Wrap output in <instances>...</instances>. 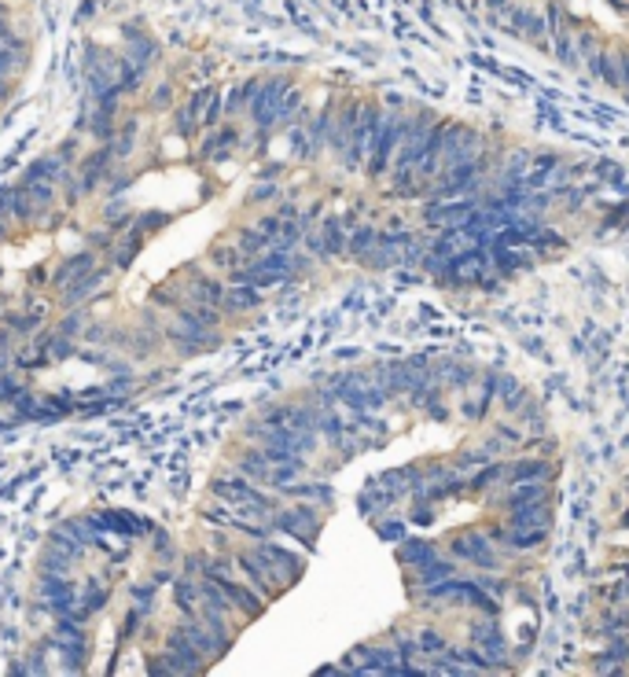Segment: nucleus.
Here are the masks:
<instances>
[{"instance_id": "1", "label": "nucleus", "mask_w": 629, "mask_h": 677, "mask_svg": "<svg viewBox=\"0 0 629 677\" xmlns=\"http://www.w3.org/2000/svg\"><path fill=\"white\" fill-rule=\"evenodd\" d=\"M214 497H221L232 508H251V512H276V501L261 494L247 476L236 479H214Z\"/></svg>"}, {"instance_id": "2", "label": "nucleus", "mask_w": 629, "mask_h": 677, "mask_svg": "<svg viewBox=\"0 0 629 677\" xmlns=\"http://www.w3.org/2000/svg\"><path fill=\"white\" fill-rule=\"evenodd\" d=\"M251 553L272 571V578H276V585L284 589V585H291L299 574H302V556H295V553H288L284 545H272L269 537H261L258 545H251Z\"/></svg>"}, {"instance_id": "3", "label": "nucleus", "mask_w": 629, "mask_h": 677, "mask_svg": "<svg viewBox=\"0 0 629 677\" xmlns=\"http://www.w3.org/2000/svg\"><path fill=\"white\" fill-rule=\"evenodd\" d=\"M272 526L284 530V534H291V537H299L302 545H313L317 534H320V515H317L310 505H299V508L272 512Z\"/></svg>"}, {"instance_id": "4", "label": "nucleus", "mask_w": 629, "mask_h": 677, "mask_svg": "<svg viewBox=\"0 0 629 677\" xmlns=\"http://www.w3.org/2000/svg\"><path fill=\"white\" fill-rule=\"evenodd\" d=\"M41 603L52 615H70L78 607V589L66 582V574H44L41 578Z\"/></svg>"}, {"instance_id": "5", "label": "nucleus", "mask_w": 629, "mask_h": 677, "mask_svg": "<svg viewBox=\"0 0 629 677\" xmlns=\"http://www.w3.org/2000/svg\"><path fill=\"white\" fill-rule=\"evenodd\" d=\"M401 132H405V122L401 118H383L372 132V173H379L394 152V144L401 141Z\"/></svg>"}, {"instance_id": "6", "label": "nucleus", "mask_w": 629, "mask_h": 677, "mask_svg": "<svg viewBox=\"0 0 629 677\" xmlns=\"http://www.w3.org/2000/svg\"><path fill=\"white\" fill-rule=\"evenodd\" d=\"M166 652H173V655H177V662H181V670H184V673H202V670H206V662H210V659H206V655H202V652H199V648L188 641V633H184L181 626L166 633Z\"/></svg>"}, {"instance_id": "7", "label": "nucleus", "mask_w": 629, "mask_h": 677, "mask_svg": "<svg viewBox=\"0 0 629 677\" xmlns=\"http://www.w3.org/2000/svg\"><path fill=\"white\" fill-rule=\"evenodd\" d=\"M96 269V254L93 250H78V254H70L55 273H52V288H66V284H74L78 277H85V273H93Z\"/></svg>"}, {"instance_id": "8", "label": "nucleus", "mask_w": 629, "mask_h": 677, "mask_svg": "<svg viewBox=\"0 0 629 677\" xmlns=\"http://www.w3.org/2000/svg\"><path fill=\"white\" fill-rule=\"evenodd\" d=\"M103 280H107V269H93V273H85V277H78L74 284L63 288V302H66V306H78V302L93 299V295L103 288Z\"/></svg>"}, {"instance_id": "9", "label": "nucleus", "mask_w": 629, "mask_h": 677, "mask_svg": "<svg viewBox=\"0 0 629 677\" xmlns=\"http://www.w3.org/2000/svg\"><path fill=\"white\" fill-rule=\"evenodd\" d=\"M114 159V152H111V144H103L96 155H89L85 162H82V181H78V195H89L96 184H100V177L107 173V162Z\"/></svg>"}, {"instance_id": "10", "label": "nucleus", "mask_w": 629, "mask_h": 677, "mask_svg": "<svg viewBox=\"0 0 629 677\" xmlns=\"http://www.w3.org/2000/svg\"><path fill=\"white\" fill-rule=\"evenodd\" d=\"M184 295L188 302H202V306H221L225 299V288L214 280V277H192L184 280Z\"/></svg>"}, {"instance_id": "11", "label": "nucleus", "mask_w": 629, "mask_h": 677, "mask_svg": "<svg viewBox=\"0 0 629 677\" xmlns=\"http://www.w3.org/2000/svg\"><path fill=\"white\" fill-rule=\"evenodd\" d=\"M173 600H177V612L184 619H199V578H177L173 582Z\"/></svg>"}, {"instance_id": "12", "label": "nucleus", "mask_w": 629, "mask_h": 677, "mask_svg": "<svg viewBox=\"0 0 629 677\" xmlns=\"http://www.w3.org/2000/svg\"><path fill=\"white\" fill-rule=\"evenodd\" d=\"M589 71L604 82V85H611V89H622V82H618V63H614V52H604V48H596L589 59Z\"/></svg>"}, {"instance_id": "13", "label": "nucleus", "mask_w": 629, "mask_h": 677, "mask_svg": "<svg viewBox=\"0 0 629 677\" xmlns=\"http://www.w3.org/2000/svg\"><path fill=\"white\" fill-rule=\"evenodd\" d=\"M236 471H240V476H247L251 483H269L272 464H269V456H265L261 449H251V453H243V456L236 460Z\"/></svg>"}, {"instance_id": "14", "label": "nucleus", "mask_w": 629, "mask_h": 677, "mask_svg": "<svg viewBox=\"0 0 629 677\" xmlns=\"http://www.w3.org/2000/svg\"><path fill=\"white\" fill-rule=\"evenodd\" d=\"M261 302V295H258V288L254 284H232L229 291H225V299H221V309H254Z\"/></svg>"}, {"instance_id": "15", "label": "nucleus", "mask_w": 629, "mask_h": 677, "mask_svg": "<svg viewBox=\"0 0 629 677\" xmlns=\"http://www.w3.org/2000/svg\"><path fill=\"white\" fill-rule=\"evenodd\" d=\"M398 556H401L405 567H424V564H431L438 553H435V545H428V541H401Z\"/></svg>"}, {"instance_id": "16", "label": "nucleus", "mask_w": 629, "mask_h": 677, "mask_svg": "<svg viewBox=\"0 0 629 677\" xmlns=\"http://www.w3.org/2000/svg\"><path fill=\"white\" fill-rule=\"evenodd\" d=\"M140 243H144V232L129 229V240H125V243H118V247L111 250V265H114V269H129V265H133V258H136V250H140Z\"/></svg>"}, {"instance_id": "17", "label": "nucleus", "mask_w": 629, "mask_h": 677, "mask_svg": "<svg viewBox=\"0 0 629 677\" xmlns=\"http://www.w3.org/2000/svg\"><path fill=\"white\" fill-rule=\"evenodd\" d=\"M5 202H8V211H12V218H15V221H23V225H26V221L34 218V211H37V207H34V199H30V191H26V188H15V191H8V195H5Z\"/></svg>"}, {"instance_id": "18", "label": "nucleus", "mask_w": 629, "mask_h": 677, "mask_svg": "<svg viewBox=\"0 0 629 677\" xmlns=\"http://www.w3.org/2000/svg\"><path fill=\"white\" fill-rule=\"evenodd\" d=\"M63 173V159L55 155V159H41V162H34L26 173H23V184H37V181H55Z\"/></svg>"}, {"instance_id": "19", "label": "nucleus", "mask_w": 629, "mask_h": 677, "mask_svg": "<svg viewBox=\"0 0 629 677\" xmlns=\"http://www.w3.org/2000/svg\"><path fill=\"white\" fill-rule=\"evenodd\" d=\"M136 122H125L122 129H118V141H111V152H114V159H129L133 155V148H136Z\"/></svg>"}, {"instance_id": "20", "label": "nucleus", "mask_w": 629, "mask_h": 677, "mask_svg": "<svg viewBox=\"0 0 629 677\" xmlns=\"http://www.w3.org/2000/svg\"><path fill=\"white\" fill-rule=\"evenodd\" d=\"M107 596H111V593H107V589H103L100 582H89V585H85V593L78 596V603L85 607V612H89V615H96V612H103V603H107Z\"/></svg>"}, {"instance_id": "21", "label": "nucleus", "mask_w": 629, "mask_h": 677, "mask_svg": "<svg viewBox=\"0 0 629 677\" xmlns=\"http://www.w3.org/2000/svg\"><path fill=\"white\" fill-rule=\"evenodd\" d=\"M23 188L30 191V199H34L37 211H48L52 202H55V181H37V184H23Z\"/></svg>"}, {"instance_id": "22", "label": "nucleus", "mask_w": 629, "mask_h": 677, "mask_svg": "<svg viewBox=\"0 0 629 677\" xmlns=\"http://www.w3.org/2000/svg\"><path fill=\"white\" fill-rule=\"evenodd\" d=\"M541 494H545L541 483H519V490H512L505 505H508V508H523V505H530V501H541Z\"/></svg>"}, {"instance_id": "23", "label": "nucleus", "mask_w": 629, "mask_h": 677, "mask_svg": "<svg viewBox=\"0 0 629 677\" xmlns=\"http://www.w3.org/2000/svg\"><path fill=\"white\" fill-rule=\"evenodd\" d=\"M129 59H133L136 66H144V71H148V66L159 59V48H155L152 41H144V37H136L133 48H129Z\"/></svg>"}, {"instance_id": "24", "label": "nucleus", "mask_w": 629, "mask_h": 677, "mask_svg": "<svg viewBox=\"0 0 629 677\" xmlns=\"http://www.w3.org/2000/svg\"><path fill=\"white\" fill-rule=\"evenodd\" d=\"M339 250H342V225H339V221H324L320 254H339Z\"/></svg>"}, {"instance_id": "25", "label": "nucleus", "mask_w": 629, "mask_h": 677, "mask_svg": "<svg viewBox=\"0 0 629 677\" xmlns=\"http://www.w3.org/2000/svg\"><path fill=\"white\" fill-rule=\"evenodd\" d=\"M508 471H512V483L545 479V464H541V460H523V464H516V467H508Z\"/></svg>"}, {"instance_id": "26", "label": "nucleus", "mask_w": 629, "mask_h": 677, "mask_svg": "<svg viewBox=\"0 0 629 677\" xmlns=\"http://www.w3.org/2000/svg\"><path fill=\"white\" fill-rule=\"evenodd\" d=\"M166 221H170V218H166L162 211H148V214H140V218L133 221V229H136V232H144V236H152V232L166 229Z\"/></svg>"}, {"instance_id": "27", "label": "nucleus", "mask_w": 629, "mask_h": 677, "mask_svg": "<svg viewBox=\"0 0 629 677\" xmlns=\"http://www.w3.org/2000/svg\"><path fill=\"white\" fill-rule=\"evenodd\" d=\"M376 243H379V236H376V229H358L354 232V240H349V250L354 254H369V250H376Z\"/></svg>"}, {"instance_id": "28", "label": "nucleus", "mask_w": 629, "mask_h": 677, "mask_svg": "<svg viewBox=\"0 0 629 677\" xmlns=\"http://www.w3.org/2000/svg\"><path fill=\"white\" fill-rule=\"evenodd\" d=\"M155 585H159V582H152V585H136V589H133V600H136L133 607H136V612L152 615V607H155V603H152V600H155Z\"/></svg>"}, {"instance_id": "29", "label": "nucleus", "mask_w": 629, "mask_h": 677, "mask_svg": "<svg viewBox=\"0 0 629 677\" xmlns=\"http://www.w3.org/2000/svg\"><path fill=\"white\" fill-rule=\"evenodd\" d=\"M5 320H8V324H12V328L23 335V338H26V335H34V331L41 328V313H34V317H15V313H8Z\"/></svg>"}, {"instance_id": "30", "label": "nucleus", "mask_w": 629, "mask_h": 677, "mask_svg": "<svg viewBox=\"0 0 629 677\" xmlns=\"http://www.w3.org/2000/svg\"><path fill=\"white\" fill-rule=\"evenodd\" d=\"M23 390H19V383L5 372V368H0V405H15V397H19Z\"/></svg>"}, {"instance_id": "31", "label": "nucleus", "mask_w": 629, "mask_h": 677, "mask_svg": "<svg viewBox=\"0 0 629 677\" xmlns=\"http://www.w3.org/2000/svg\"><path fill=\"white\" fill-rule=\"evenodd\" d=\"M173 118H177V132H181V137H192V132H195V122H199V114H195L192 107H181Z\"/></svg>"}, {"instance_id": "32", "label": "nucleus", "mask_w": 629, "mask_h": 677, "mask_svg": "<svg viewBox=\"0 0 629 677\" xmlns=\"http://www.w3.org/2000/svg\"><path fill=\"white\" fill-rule=\"evenodd\" d=\"M240 254H243L240 247H232V250H229V247H221V250H214L210 258H214V265H221V269H236V265H240Z\"/></svg>"}, {"instance_id": "33", "label": "nucleus", "mask_w": 629, "mask_h": 677, "mask_svg": "<svg viewBox=\"0 0 629 677\" xmlns=\"http://www.w3.org/2000/svg\"><path fill=\"white\" fill-rule=\"evenodd\" d=\"M416 648H424V652H442L446 648V637H438L435 630H424L416 637Z\"/></svg>"}, {"instance_id": "34", "label": "nucleus", "mask_w": 629, "mask_h": 677, "mask_svg": "<svg viewBox=\"0 0 629 677\" xmlns=\"http://www.w3.org/2000/svg\"><path fill=\"white\" fill-rule=\"evenodd\" d=\"M48 350H52V358H70V354H74V343H70V335L59 331L52 343H48Z\"/></svg>"}, {"instance_id": "35", "label": "nucleus", "mask_w": 629, "mask_h": 677, "mask_svg": "<svg viewBox=\"0 0 629 677\" xmlns=\"http://www.w3.org/2000/svg\"><path fill=\"white\" fill-rule=\"evenodd\" d=\"M170 96H173V82H162V85L155 89V96H152V107H155V111L170 107Z\"/></svg>"}, {"instance_id": "36", "label": "nucleus", "mask_w": 629, "mask_h": 677, "mask_svg": "<svg viewBox=\"0 0 629 677\" xmlns=\"http://www.w3.org/2000/svg\"><path fill=\"white\" fill-rule=\"evenodd\" d=\"M129 184H133V177H129V173H118V177L111 173V184H107V195H111V199H114V195H125V188H129Z\"/></svg>"}, {"instance_id": "37", "label": "nucleus", "mask_w": 629, "mask_h": 677, "mask_svg": "<svg viewBox=\"0 0 629 677\" xmlns=\"http://www.w3.org/2000/svg\"><path fill=\"white\" fill-rule=\"evenodd\" d=\"M221 111H225V103H218V96H214V100L206 103V111H202V125H218Z\"/></svg>"}, {"instance_id": "38", "label": "nucleus", "mask_w": 629, "mask_h": 677, "mask_svg": "<svg viewBox=\"0 0 629 677\" xmlns=\"http://www.w3.org/2000/svg\"><path fill=\"white\" fill-rule=\"evenodd\" d=\"M15 37V26H12V15H0V41H12Z\"/></svg>"}, {"instance_id": "39", "label": "nucleus", "mask_w": 629, "mask_h": 677, "mask_svg": "<svg viewBox=\"0 0 629 677\" xmlns=\"http://www.w3.org/2000/svg\"><path fill=\"white\" fill-rule=\"evenodd\" d=\"M272 195H276V188H272V184H261V188H254V195H251V199H254V202H261V199H272Z\"/></svg>"}, {"instance_id": "40", "label": "nucleus", "mask_w": 629, "mask_h": 677, "mask_svg": "<svg viewBox=\"0 0 629 677\" xmlns=\"http://www.w3.org/2000/svg\"><path fill=\"white\" fill-rule=\"evenodd\" d=\"M379 534L383 537H401V523H379Z\"/></svg>"}, {"instance_id": "41", "label": "nucleus", "mask_w": 629, "mask_h": 677, "mask_svg": "<svg viewBox=\"0 0 629 677\" xmlns=\"http://www.w3.org/2000/svg\"><path fill=\"white\" fill-rule=\"evenodd\" d=\"M107 240H111L107 232H89V236H85V243H93V247H103Z\"/></svg>"}, {"instance_id": "42", "label": "nucleus", "mask_w": 629, "mask_h": 677, "mask_svg": "<svg viewBox=\"0 0 629 677\" xmlns=\"http://www.w3.org/2000/svg\"><path fill=\"white\" fill-rule=\"evenodd\" d=\"M8 232V202H0V236Z\"/></svg>"}, {"instance_id": "43", "label": "nucleus", "mask_w": 629, "mask_h": 677, "mask_svg": "<svg viewBox=\"0 0 629 677\" xmlns=\"http://www.w3.org/2000/svg\"><path fill=\"white\" fill-rule=\"evenodd\" d=\"M622 523H625V526H629V512H625V519H622Z\"/></svg>"}]
</instances>
